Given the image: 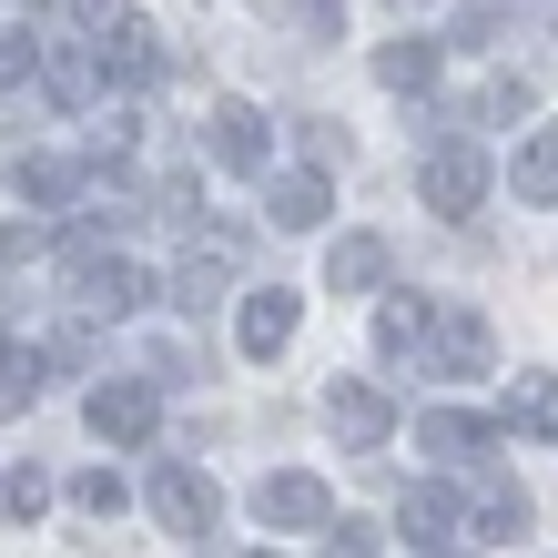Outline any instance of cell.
Listing matches in <instances>:
<instances>
[{
  "label": "cell",
  "instance_id": "cell-1",
  "mask_svg": "<svg viewBox=\"0 0 558 558\" xmlns=\"http://www.w3.org/2000/svg\"><path fill=\"white\" fill-rule=\"evenodd\" d=\"M82 21H92V41H102V72L112 82H162L173 61H162V31L143 11H122V0H82Z\"/></svg>",
  "mask_w": 558,
  "mask_h": 558
},
{
  "label": "cell",
  "instance_id": "cell-2",
  "mask_svg": "<svg viewBox=\"0 0 558 558\" xmlns=\"http://www.w3.org/2000/svg\"><path fill=\"white\" fill-rule=\"evenodd\" d=\"M416 193H426V214H477L487 204V153L477 143H437L416 162Z\"/></svg>",
  "mask_w": 558,
  "mask_h": 558
},
{
  "label": "cell",
  "instance_id": "cell-3",
  "mask_svg": "<svg viewBox=\"0 0 558 558\" xmlns=\"http://www.w3.org/2000/svg\"><path fill=\"white\" fill-rule=\"evenodd\" d=\"M153 426H162L153 376H102V386H92V437H102V447H143Z\"/></svg>",
  "mask_w": 558,
  "mask_h": 558
},
{
  "label": "cell",
  "instance_id": "cell-4",
  "mask_svg": "<svg viewBox=\"0 0 558 558\" xmlns=\"http://www.w3.org/2000/svg\"><path fill=\"white\" fill-rule=\"evenodd\" d=\"M234 265H244V234H234V223H193V254H183V275H173V305H183V315L214 305Z\"/></svg>",
  "mask_w": 558,
  "mask_h": 558
},
{
  "label": "cell",
  "instance_id": "cell-5",
  "mask_svg": "<svg viewBox=\"0 0 558 558\" xmlns=\"http://www.w3.org/2000/svg\"><path fill=\"white\" fill-rule=\"evenodd\" d=\"M254 518H265V529H336V498H325V477L284 468V477L254 487Z\"/></svg>",
  "mask_w": 558,
  "mask_h": 558
},
{
  "label": "cell",
  "instance_id": "cell-6",
  "mask_svg": "<svg viewBox=\"0 0 558 558\" xmlns=\"http://www.w3.org/2000/svg\"><path fill=\"white\" fill-rule=\"evenodd\" d=\"M214 477L204 468H153V518H162V529H173V538H204L214 529Z\"/></svg>",
  "mask_w": 558,
  "mask_h": 558
},
{
  "label": "cell",
  "instance_id": "cell-7",
  "mask_svg": "<svg viewBox=\"0 0 558 558\" xmlns=\"http://www.w3.org/2000/svg\"><path fill=\"white\" fill-rule=\"evenodd\" d=\"M426 345H437V366H447V376H487V355H498V325H487L477 305H437V336H426Z\"/></svg>",
  "mask_w": 558,
  "mask_h": 558
},
{
  "label": "cell",
  "instance_id": "cell-8",
  "mask_svg": "<svg viewBox=\"0 0 558 558\" xmlns=\"http://www.w3.org/2000/svg\"><path fill=\"white\" fill-rule=\"evenodd\" d=\"M234 345L254 355V366L294 345V294H284V284H254V294H244V315H234Z\"/></svg>",
  "mask_w": 558,
  "mask_h": 558
},
{
  "label": "cell",
  "instance_id": "cell-9",
  "mask_svg": "<svg viewBox=\"0 0 558 558\" xmlns=\"http://www.w3.org/2000/svg\"><path fill=\"white\" fill-rule=\"evenodd\" d=\"M325 426H336L345 447H376L386 426H397V407H386L376 386H355V376H336V386H325Z\"/></svg>",
  "mask_w": 558,
  "mask_h": 558
},
{
  "label": "cell",
  "instance_id": "cell-10",
  "mask_svg": "<svg viewBox=\"0 0 558 558\" xmlns=\"http://www.w3.org/2000/svg\"><path fill=\"white\" fill-rule=\"evenodd\" d=\"M265 214L284 223V234H315V223L336 214V183H325V173H275L265 183Z\"/></svg>",
  "mask_w": 558,
  "mask_h": 558
},
{
  "label": "cell",
  "instance_id": "cell-11",
  "mask_svg": "<svg viewBox=\"0 0 558 558\" xmlns=\"http://www.w3.org/2000/svg\"><path fill=\"white\" fill-rule=\"evenodd\" d=\"M41 82H51V102H92V92H102V41H51L41 51Z\"/></svg>",
  "mask_w": 558,
  "mask_h": 558
},
{
  "label": "cell",
  "instance_id": "cell-12",
  "mask_svg": "<svg viewBox=\"0 0 558 558\" xmlns=\"http://www.w3.org/2000/svg\"><path fill=\"white\" fill-rule=\"evenodd\" d=\"M498 426H508V416H468V407H426V416H416V437L437 447V457H487V447H498Z\"/></svg>",
  "mask_w": 558,
  "mask_h": 558
},
{
  "label": "cell",
  "instance_id": "cell-13",
  "mask_svg": "<svg viewBox=\"0 0 558 558\" xmlns=\"http://www.w3.org/2000/svg\"><path fill=\"white\" fill-rule=\"evenodd\" d=\"M214 162L265 173V112H254V102H223V112H214Z\"/></svg>",
  "mask_w": 558,
  "mask_h": 558
},
{
  "label": "cell",
  "instance_id": "cell-14",
  "mask_svg": "<svg viewBox=\"0 0 558 558\" xmlns=\"http://www.w3.org/2000/svg\"><path fill=\"white\" fill-rule=\"evenodd\" d=\"M397 529L416 548H447L457 538V487H407V498H397Z\"/></svg>",
  "mask_w": 558,
  "mask_h": 558
},
{
  "label": "cell",
  "instance_id": "cell-15",
  "mask_svg": "<svg viewBox=\"0 0 558 558\" xmlns=\"http://www.w3.org/2000/svg\"><path fill=\"white\" fill-rule=\"evenodd\" d=\"M426 336H437V305H426V294H386L376 305V345L386 355H416Z\"/></svg>",
  "mask_w": 558,
  "mask_h": 558
},
{
  "label": "cell",
  "instance_id": "cell-16",
  "mask_svg": "<svg viewBox=\"0 0 558 558\" xmlns=\"http://www.w3.org/2000/svg\"><path fill=\"white\" fill-rule=\"evenodd\" d=\"M325 284H336V294H376L386 284V244L376 234H345L336 254H325Z\"/></svg>",
  "mask_w": 558,
  "mask_h": 558
},
{
  "label": "cell",
  "instance_id": "cell-17",
  "mask_svg": "<svg viewBox=\"0 0 558 558\" xmlns=\"http://www.w3.org/2000/svg\"><path fill=\"white\" fill-rule=\"evenodd\" d=\"M508 193H518V204H558V133H529V143H518Z\"/></svg>",
  "mask_w": 558,
  "mask_h": 558
},
{
  "label": "cell",
  "instance_id": "cell-18",
  "mask_svg": "<svg viewBox=\"0 0 558 558\" xmlns=\"http://www.w3.org/2000/svg\"><path fill=\"white\" fill-rule=\"evenodd\" d=\"M437 61H447L437 41H386L376 51V82L386 92H437Z\"/></svg>",
  "mask_w": 558,
  "mask_h": 558
},
{
  "label": "cell",
  "instance_id": "cell-19",
  "mask_svg": "<svg viewBox=\"0 0 558 558\" xmlns=\"http://www.w3.org/2000/svg\"><path fill=\"white\" fill-rule=\"evenodd\" d=\"M498 416L518 426V437H558V376H518Z\"/></svg>",
  "mask_w": 558,
  "mask_h": 558
},
{
  "label": "cell",
  "instance_id": "cell-20",
  "mask_svg": "<svg viewBox=\"0 0 558 558\" xmlns=\"http://www.w3.org/2000/svg\"><path fill=\"white\" fill-rule=\"evenodd\" d=\"M529 529V487L518 477H477V538H518Z\"/></svg>",
  "mask_w": 558,
  "mask_h": 558
},
{
  "label": "cell",
  "instance_id": "cell-21",
  "mask_svg": "<svg viewBox=\"0 0 558 558\" xmlns=\"http://www.w3.org/2000/svg\"><path fill=\"white\" fill-rule=\"evenodd\" d=\"M72 183H82V173H72V162H51V153L11 162V193H21V204H41V214H51V204H72Z\"/></svg>",
  "mask_w": 558,
  "mask_h": 558
},
{
  "label": "cell",
  "instance_id": "cell-22",
  "mask_svg": "<svg viewBox=\"0 0 558 558\" xmlns=\"http://www.w3.org/2000/svg\"><path fill=\"white\" fill-rule=\"evenodd\" d=\"M51 508V477L41 468H11V477H0V518H41Z\"/></svg>",
  "mask_w": 558,
  "mask_h": 558
},
{
  "label": "cell",
  "instance_id": "cell-23",
  "mask_svg": "<svg viewBox=\"0 0 558 558\" xmlns=\"http://www.w3.org/2000/svg\"><path fill=\"white\" fill-rule=\"evenodd\" d=\"M72 508H82V518H112V508H122V477H112V468L72 477Z\"/></svg>",
  "mask_w": 558,
  "mask_h": 558
},
{
  "label": "cell",
  "instance_id": "cell-24",
  "mask_svg": "<svg viewBox=\"0 0 558 558\" xmlns=\"http://www.w3.org/2000/svg\"><path fill=\"white\" fill-rule=\"evenodd\" d=\"M41 72V31H0V82H31Z\"/></svg>",
  "mask_w": 558,
  "mask_h": 558
},
{
  "label": "cell",
  "instance_id": "cell-25",
  "mask_svg": "<svg viewBox=\"0 0 558 558\" xmlns=\"http://www.w3.org/2000/svg\"><path fill=\"white\" fill-rule=\"evenodd\" d=\"M518 112H529V82H508V72H498V82L477 92V122H518Z\"/></svg>",
  "mask_w": 558,
  "mask_h": 558
},
{
  "label": "cell",
  "instance_id": "cell-26",
  "mask_svg": "<svg viewBox=\"0 0 558 558\" xmlns=\"http://www.w3.org/2000/svg\"><path fill=\"white\" fill-rule=\"evenodd\" d=\"M315 558H376V529H355V518H345V529H325Z\"/></svg>",
  "mask_w": 558,
  "mask_h": 558
},
{
  "label": "cell",
  "instance_id": "cell-27",
  "mask_svg": "<svg viewBox=\"0 0 558 558\" xmlns=\"http://www.w3.org/2000/svg\"><path fill=\"white\" fill-rule=\"evenodd\" d=\"M294 11H305L315 41H336V31H345V0H294Z\"/></svg>",
  "mask_w": 558,
  "mask_h": 558
}]
</instances>
